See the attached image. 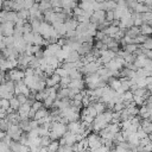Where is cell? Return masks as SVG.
I'll use <instances>...</instances> for the list:
<instances>
[{"mask_svg":"<svg viewBox=\"0 0 152 152\" xmlns=\"http://www.w3.org/2000/svg\"><path fill=\"white\" fill-rule=\"evenodd\" d=\"M70 81H71V78H70L69 76H65V77H61V81H59V86H61V87H63V88H66V87L69 86Z\"/></svg>","mask_w":152,"mask_h":152,"instance_id":"obj_26","label":"cell"},{"mask_svg":"<svg viewBox=\"0 0 152 152\" xmlns=\"http://www.w3.org/2000/svg\"><path fill=\"white\" fill-rule=\"evenodd\" d=\"M139 48H140V45L132 43V44H126V45H124V46H122V50H125V51L128 52V53H134Z\"/></svg>","mask_w":152,"mask_h":152,"instance_id":"obj_19","label":"cell"},{"mask_svg":"<svg viewBox=\"0 0 152 152\" xmlns=\"http://www.w3.org/2000/svg\"><path fill=\"white\" fill-rule=\"evenodd\" d=\"M122 100H124V102H131V101H133V93L131 90H126L122 94Z\"/></svg>","mask_w":152,"mask_h":152,"instance_id":"obj_24","label":"cell"},{"mask_svg":"<svg viewBox=\"0 0 152 152\" xmlns=\"http://www.w3.org/2000/svg\"><path fill=\"white\" fill-rule=\"evenodd\" d=\"M19 107H20V102L18 101L17 96H15V95L12 96V97L10 99V108H11L12 110H18Z\"/></svg>","mask_w":152,"mask_h":152,"instance_id":"obj_21","label":"cell"},{"mask_svg":"<svg viewBox=\"0 0 152 152\" xmlns=\"http://www.w3.org/2000/svg\"><path fill=\"white\" fill-rule=\"evenodd\" d=\"M93 46H94V44H93V43H89V42L82 43V44L80 45V48L77 49V52H78L81 56H84L86 53H89V52L91 51Z\"/></svg>","mask_w":152,"mask_h":152,"instance_id":"obj_7","label":"cell"},{"mask_svg":"<svg viewBox=\"0 0 152 152\" xmlns=\"http://www.w3.org/2000/svg\"><path fill=\"white\" fill-rule=\"evenodd\" d=\"M0 108L1 109H5L7 112H11L12 109L10 108V100H7V99H0Z\"/></svg>","mask_w":152,"mask_h":152,"instance_id":"obj_23","label":"cell"},{"mask_svg":"<svg viewBox=\"0 0 152 152\" xmlns=\"http://www.w3.org/2000/svg\"><path fill=\"white\" fill-rule=\"evenodd\" d=\"M43 107H44V106H43V102H42V101H37V100H36V101L32 103V106H31V108H32L34 112L38 110V109H40V108H43Z\"/></svg>","mask_w":152,"mask_h":152,"instance_id":"obj_30","label":"cell"},{"mask_svg":"<svg viewBox=\"0 0 152 152\" xmlns=\"http://www.w3.org/2000/svg\"><path fill=\"white\" fill-rule=\"evenodd\" d=\"M125 34L128 36V37H131V38H134V37H137L138 34H140V28H139L138 26H132V27H129V28H126Z\"/></svg>","mask_w":152,"mask_h":152,"instance_id":"obj_15","label":"cell"},{"mask_svg":"<svg viewBox=\"0 0 152 152\" xmlns=\"http://www.w3.org/2000/svg\"><path fill=\"white\" fill-rule=\"evenodd\" d=\"M15 96H17L18 101L20 102V104H23V103H26V102H27V96H25V95H23V94H19V95H15Z\"/></svg>","mask_w":152,"mask_h":152,"instance_id":"obj_33","label":"cell"},{"mask_svg":"<svg viewBox=\"0 0 152 152\" xmlns=\"http://www.w3.org/2000/svg\"><path fill=\"white\" fill-rule=\"evenodd\" d=\"M30 110H31V104H28L27 102L20 104V107H19V109H18V114H19L20 119H28V113H30Z\"/></svg>","mask_w":152,"mask_h":152,"instance_id":"obj_5","label":"cell"},{"mask_svg":"<svg viewBox=\"0 0 152 152\" xmlns=\"http://www.w3.org/2000/svg\"><path fill=\"white\" fill-rule=\"evenodd\" d=\"M93 106H94V108H95V110H96L97 114H101V113H103V112L107 109L106 103H104V102H101V101H96Z\"/></svg>","mask_w":152,"mask_h":152,"instance_id":"obj_20","label":"cell"},{"mask_svg":"<svg viewBox=\"0 0 152 152\" xmlns=\"http://www.w3.org/2000/svg\"><path fill=\"white\" fill-rule=\"evenodd\" d=\"M106 20L109 23L114 20V11H106Z\"/></svg>","mask_w":152,"mask_h":152,"instance_id":"obj_32","label":"cell"},{"mask_svg":"<svg viewBox=\"0 0 152 152\" xmlns=\"http://www.w3.org/2000/svg\"><path fill=\"white\" fill-rule=\"evenodd\" d=\"M137 152H145V151H137Z\"/></svg>","mask_w":152,"mask_h":152,"instance_id":"obj_35","label":"cell"},{"mask_svg":"<svg viewBox=\"0 0 152 152\" xmlns=\"http://www.w3.org/2000/svg\"><path fill=\"white\" fill-rule=\"evenodd\" d=\"M77 24H78V23H77V20L75 19V17H74V18L69 17V18H66V19L64 20V26H65L66 32H68V31H75Z\"/></svg>","mask_w":152,"mask_h":152,"instance_id":"obj_6","label":"cell"},{"mask_svg":"<svg viewBox=\"0 0 152 152\" xmlns=\"http://www.w3.org/2000/svg\"><path fill=\"white\" fill-rule=\"evenodd\" d=\"M69 96V88H63V87H59L57 89V99L58 100H62V99H66Z\"/></svg>","mask_w":152,"mask_h":152,"instance_id":"obj_17","label":"cell"},{"mask_svg":"<svg viewBox=\"0 0 152 152\" xmlns=\"http://www.w3.org/2000/svg\"><path fill=\"white\" fill-rule=\"evenodd\" d=\"M51 141V138L49 135H43L40 137V146H44V147H48V145L50 144Z\"/></svg>","mask_w":152,"mask_h":152,"instance_id":"obj_27","label":"cell"},{"mask_svg":"<svg viewBox=\"0 0 152 152\" xmlns=\"http://www.w3.org/2000/svg\"><path fill=\"white\" fill-rule=\"evenodd\" d=\"M55 28V31L57 32V34L59 37H64L66 34V30H65V26H64V23H55V24H51Z\"/></svg>","mask_w":152,"mask_h":152,"instance_id":"obj_11","label":"cell"},{"mask_svg":"<svg viewBox=\"0 0 152 152\" xmlns=\"http://www.w3.org/2000/svg\"><path fill=\"white\" fill-rule=\"evenodd\" d=\"M139 28H140V33L141 34H145V36H151L152 34V26L146 24V23H142L139 26Z\"/></svg>","mask_w":152,"mask_h":152,"instance_id":"obj_16","label":"cell"},{"mask_svg":"<svg viewBox=\"0 0 152 152\" xmlns=\"http://www.w3.org/2000/svg\"><path fill=\"white\" fill-rule=\"evenodd\" d=\"M7 135L13 140V141H18L23 134V129L19 127L18 124H10L8 129L6 131Z\"/></svg>","mask_w":152,"mask_h":152,"instance_id":"obj_1","label":"cell"},{"mask_svg":"<svg viewBox=\"0 0 152 152\" xmlns=\"http://www.w3.org/2000/svg\"><path fill=\"white\" fill-rule=\"evenodd\" d=\"M140 127L147 133V134H150V133H152V120L148 118V119H141V121H140Z\"/></svg>","mask_w":152,"mask_h":152,"instance_id":"obj_9","label":"cell"},{"mask_svg":"<svg viewBox=\"0 0 152 152\" xmlns=\"http://www.w3.org/2000/svg\"><path fill=\"white\" fill-rule=\"evenodd\" d=\"M137 1H138V2H141V4H144L146 0H137Z\"/></svg>","mask_w":152,"mask_h":152,"instance_id":"obj_34","label":"cell"},{"mask_svg":"<svg viewBox=\"0 0 152 152\" xmlns=\"http://www.w3.org/2000/svg\"><path fill=\"white\" fill-rule=\"evenodd\" d=\"M14 27H15V24L14 23H12V21H4V23L0 24V33L4 37L13 36Z\"/></svg>","mask_w":152,"mask_h":152,"instance_id":"obj_3","label":"cell"},{"mask_svg":"<svg viewBox=\"0 0 152 152\" xmlns=\"http://www.w3.org/2000/svg\"><path fill=\"white\" fill-rule=\"evenodd\" d=\"M87 140H88V146H89L90 150L97 148V147H100L101 145H103V144H102V138H101L99 134H96L95 132L89 133V134L87 135Z\"/></svg>","mask_w":152,"mask_h":152,"instance_id":"obj_2","label":"cell"},{"mask_svg":"<svg viewBox=\"0 0 152 152\" xmlns=\"http://www.w3.org/2000/svg\"><path fill=\"white\" fill-rule=\"evenodd\" d=\"M66 129H68L69 132L76 134V133L81 129V122H80V120H78V121H70V122H68V124H66Z\"/></svg>","mask_w":152,"mask_h":152,"instance_id":"obj_10","label":"cell"},{"mask_svg":"<svg viewBox=\"0 0 152 152\" xmlns=\"http://www.w3.org/2000/svg\"><path fill=\"white\" fill-rule=\"evenodd\" d=\"M58 147H59V141L58 140H51L50 144L48 145V150L51 151V152H57Z\"/></svg>","mask_w":152,"mask_h":152,"instance_id":"obj_22","label":"cell"},{"mask_svg":"<svg viewBox=\"0 0 152 152\" xmlns=\"http://www.w3.org/2000/svg\"><path fill=\"white\" fill-rule=\"evenodd\" d=\"M49 152H51V151H49Z\"/></svg>","mask_w":152,"mask_h":152,"instance_id":"obj_36","label":"cell"},{"mask_svg":"<svg viewBox=\"0 0 152 152\" xmlns=\"http://www.w3.org/2000/svg\"><path fill=\"white\" fill-rule=\"evenodd\" d=\"M18 14V19L19 20H23V21H27L30 20V11L27 8H21L17 12Z\"/></svg>","mask_w":152,"mask_h":152,"instance_id":"obj_12","label":"cell"},{"mask_svg":"<svg viewBox=\"0 0 152 152\" xmlns=\"http://www.w3.org/2000/svg\"><path fill=\"white\" fill-rule=\"evenodd\" d=\"M142 49H147V50H152V38L148 36L147 38H146V40L140 45Z\"/></svg>","mask_w":152,"mask_h":152,"instance_id":"obj_25","label":"cell"},{"mask_svg":"<svg viewBox=\"0 0 152 152\" xmlns=\"http://www.w3.org/2000/svg\"><path fill=\"white\" fill-rule=\"evenodd\" d=\"M49 113H50V112H49L45 107H43V108H40V109L36 110V113H34V120L43 119V118H45L46 115H49Z\"/></svg>","mask_w":152,"mask_h":152,"instance_id":"obj_18","label":"cell"},{"mask_svg":"<svg viewBox=\"0 0 152 152\" xmlns=\"http://www.w3.org/2000/svg\"><path fill=\"white\" fill-rule=\"evenodd\" d=\"M119 30H120V27H119V26H113V25L110 24L109 26H107L106 28H103V30H102V32H103L104 34L109 36V37H113V36H114Z\"/></svg>","mask_w":152,"mask_h":152,"instance_id":"obj_14","label":"cell"},{"mask_svg":"<svg viewBox=\"0 0 152 152\" xmlns=\"http://www.w3.org/2000/svg\"><path fill=\"white\" fill-rule=\"evenodd\" d=\"M135 134H137V137H138L139 139L146 138V137L148 135V134H147V133H146V132H145V131H144V129H142V128H141L140 126H139V127L137 128V132H135Z\"/></svg>","mask_w":152,"mask_h":152,"instance_id":"obj_29","label":"cell"},{"mask_svg":"<svg viewBox=\"0 0 152 152\" xmlns=\"http://www.w3.org/2000/svg\"><path fill=\"white\" fill-rule=\"evenodd\" d=\"M81 58V55L77 52V51H70L66 56V58L64 59V62H70V63H74V62H77L80 61Z\"/></svg>","mask_w":152,"mask_h":152,"instance_id":"obj_13","label":"cell"},{"mask_svg":"<svg viewBox=\"0 0 152 152\" xmlns=\"http://www.w3.org/2000/svg\"><path fill=\"white\" fill-rule=\"evenodd\" d=\"M36 2H37L36 0H24V8L30 10V8H31Z\"/></svg>","mask_w":152,"mask_h":152,"instance_id":"obj_31","label":"cell"},{"mask_svg":"<svg viewBox=\"0 0 152 152\" xmlns=\"http://www.w3.org/2000/svg\"><path fill=\"white\" fill-rule=\"evenodd\" d=\"M122 109H125V102H116L113 106V112H121Z\"/></svg>","mask_w":152,"mask_h":152,"instance_id":"obj_28","label":"cell"},{"mask_svg":"<svg viewBox=\"0 0 152 152\" xmlns=\"http://www.w3.org/2000/svg\"><path fill=\"white\" fill-rule=\"evenodd\" d=\"M59 81H61V76L57 75L56 72H53L51 76H48L45 78V86L48 88L50 87H55V86H58L59 84Z\"/></svg>","mask_w":152,"mask_h":152,"instance_id":"obj_4","label":"cell"},{"mask_svg":"<svg viewBox=\"0 0 152 152\" xmlns=\"http://www.w3.org/2000/svg\"><path fill=\"white\" fill-rule=\"evenodd\" d=\"M86 87V82L83 78H76V80H71L68 88H77L80 90H83Z\"/></svg>","mask_w":152,"mask_h":152,"instance_id":"obj_8","label":"cell"}]
</instances>
